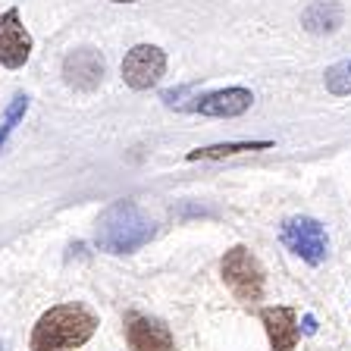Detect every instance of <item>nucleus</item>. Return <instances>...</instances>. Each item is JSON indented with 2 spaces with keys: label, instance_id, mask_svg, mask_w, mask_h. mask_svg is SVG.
Wrapping results in <instances>:
<instances>
[{
  "label": "nucleus",
  "instance_id": "obj_1",
  "mask_svg": "<svg viewBox=\"0 0 351 351\" xmlns=\"http://www.w3.org/2000/svg\"><path fill=\"white\" fill-rule=\"evenodd\" d=\"M97 317L85 304H57L44 311L29 339L32 351H75L95 336Z\"/></svg>",
  "mask_w": 351,
  "mask_h": 351
},
{
  "label": "nucleus",
  "instance_id": "obj_2",
  "mask_svg": "<svg viewBox=\"0 0 351 351\" xmlns=\"http://www.w3.org/2000/svg\"><path fill=\"white\" fill-rule=\"evenodd\" d=\"M154 239V219H147L132 201H117L101 213L95 245L107 254H132Z\"/></svg>",
  "mask_w": 351,
  "mask_h": 351
},
{
  "label": "nucleus",
  "instance_id": "obj_3",
  "mask_svg": "<svg viewBox=\"0 0 351 351\" xmlns=\"http://www.w3.org/2000/svg\"><path fill=\"white\" fill-rule=\"evenodd\" d=\"M219 276H223L229 292L239 301H245V304L263 298V285H267L263 267L245 245H235V248H229L226 254H223V261H219Z\"/></svg>",
  "mask_w": 351,
  "mask_h": 351
},
{
  "label": "nucleus",
  "instance_id": "obj_4",
  "mask_svg": "<svg viewBox=\"0 0 351 351\" xmlns=\"http://www.w3.org/2000/svg\"><path fill=\"white\" fill-rule=\"evenodd\" d=\"M279 239L292 254H298L304 263L320 267L329 257V239L320 219L314 217H289L279 226Z\"/></svg>",
  "mask_w": 351,
  "mask_h": 351
},
{
  "label": "nucleus",
  "instance_id": "obj_5",
  "mask_svg": "<svg viewBox=\"0 0 351 351\" xmlns=\"http://www.w3.org/2000/svg\"><path fill=\"white\" fill-rule=\"evenodd\" d=\"M167 73V53L157 44H135L123 57V82L135 91H147Z\"/></svg>",
  "mask_w": 351,
  "mask_h": 351
},
{
  "label": "nucleus",
  "instance_id": "obj_6",
  "mask_svg": "<svg viewBox=\"0 0 351 351\" xmlns=\"http://www.w3.org/2000/svg\"><path fill=\"white\" fill-rule=\"evenodd\" d=\"M32 57V35L22 25L19 10H7L0 16V66L7 69H19Z\"/></svg>",
  "mask_w": 351,
  "mask_h": 351
},
{
  "label": "nucleus",
  "instance_id": "obj_7",
  "mask_svg": "<svg viewBox=\"0 0 351 351\" xmlns=\"http://www.w3.org/2000/svg\"><path fill=\"white\" fill-rule=\"evenodd\" d=\"M125 342H129V351H173L176 348L169 326H163L154 317L138 314V311L125 314Z\"/></svg>",
  "mask_w": 351,
  "mask_h": 351
},
{
  "label": "nucleus",
  "instance_id": "obj_8",
  "mask_svg": "<svg viewBox=\"0 0 351 351\" xmlns=\"http://www.w3.org/2000/svg\"><path fill=\"white\" fill-rule=\"evenodd\" d=\"M104 57L95 47H75L63 60V82L75 91H95L104 79Z\"/></svg>",
  "mask_w": 351,
  "mask_h": 351
},
{
  "label": "nucleus",
  "instance_id": "obj_9",
  "mask_svg": "<svg viewBox=\"0 0 351 351\" xmlns=\"http://www.w3.org/2000/svg\"><path fill=\"white\" fill-rule=\"evenodd\" d=\"M251 104H254V95L248 88H219V91H210V95H201L195 101V110L201 117H213V119H235L241 113H248Z\"/></svg>",
  "mask_w": 351,
  "mask_h": 351
},
{
  "label": "nucleus",
  "instance_id": "obj_10",
  "mask_svg": "<svg viewBox=\"0 0 351 351\" xmlns=\"http://www.w3.org/2000/svg\"><path fill=\"white\" fill-rule=\"evenodd\" d=\"M261 323L267 329L273 351H295L298 345V314L295 307H263L261 311Z\"/></svg>",
  "mask_w": 351,
  "mask_h": 351
},
{
  "label": "nucleus",
  "instance_id": "obj_11",
  "mask_svg": "<svg viewBox=\"0 0 351 351\" xmlns=\"http://www.w3.org/2000/svg\"><path fill=\"white\" fill-rule=\"evenodd\" d=\"M342 19H345V10L339 0H314L301 13V25L311 35H332L342 25Z\"/></svg>",
  "mask_w": 351,
  "mask_h": 351
},
{
  "label": "nucleus",
  "instance_id": "obj_12",
  "mask_svg": "<svg viewBox=\"0 0 351 351\" xmlns=\"http://www.w3.org/2000/svg\"><path fill=\"white\" fill-rule=\"evenodd\" d=\"M267 147H273V141H223V145L189 151L185 160H219V157H232V154H245V151H267Z\"/></svg>",
  "mask_w": 351,
  "mask_h": 351
},
{
  "label": "nucleus",
  "instance_id": "obj_13",
  "mask_svg": "<svg viewBox=\"0 0 351 351\" xmlns=\"http://www.w3.org/2000/svg\"><path fill=\"white\" fill-rule=\"evenodd\" d=\"M323 82H326L329 95H336V97L351 95V60H342V63L329 66L326 75H323Z\"/></svg>",
  "mask_w": 351,
  "mask_h": 351
},
{
  "label": "nucleus",
  "instance_id": "obj_14",
  "mask_svg": "<svg viewBox=\"0 0 351 351\" xmlns=\"http://www.w3.org/2000/svg\"><path fill=\"white\" fill-rule=\"evenodd\" d=\"M25 110H29V97L25 95H16L13 97V104L7 107V117H3V123H0V147L7 145V138H10V132L19 125V119L25 117Z\"/></svg>",
  "mask_w": 351,
  "mask_h": 351
},
{
  "label": "nucleus",
  "instance_id": "obj_15",
  "mask_svg": "<svg viewBox=\"0 0 351 351\" xmlns=\"http://www.w3.org/2000/svg\"><path fill=\"white\" fill-rule=\"evenodd\" d=\"M304 332H307V336H311V332H317V320H314L311 314L304 317Z\"/></svg>",
  "mask_w": 351,
  "mask_h": 351
},
{
  "label": "nucleus",
  "instance_id": "obj_16",
  "mask_svg": "<svg viewBox=\"0 0 351 351\" xmlns=\"http://www.w3.org/2000/svg\"><path fill=\"white\" fill-rule=\"evenodd\" d=\"M113 3H135V0H113Z\"/></svg>",
  "mask_w": 351,
  "mask_h": 351
},
{
  "label": "nucleus",
  "instance_id": "obj_17",
  "mask_svg": "<svg viewBox=\"0 0 351 351\" xmlns=\"http://www.w3.org/2000/svg\"><path fill=\"white\" fill-rule=\"evenodd\" d=\"M0 351H3V345H0Z\"/></svg>",
  "mask_w": 351,
  "mask_h": 351
}]
</instances>
